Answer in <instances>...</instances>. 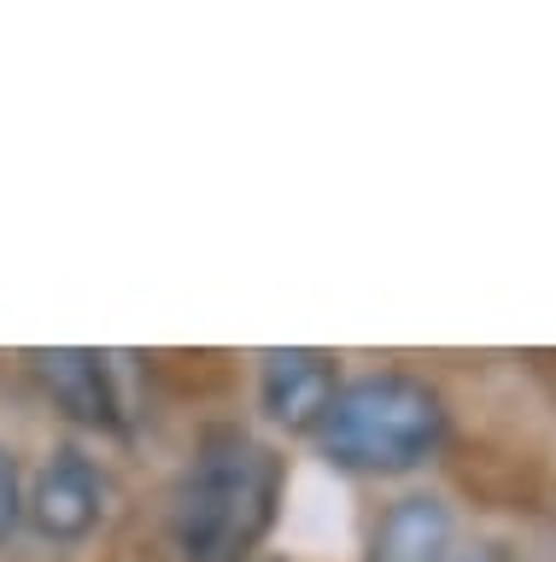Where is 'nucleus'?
Here are the masks:
<instances>
[{
    "label": "nucleus",
    "instance_id": "nucleus-7",
    "mask_svg": "<svg viewBox=\"0 0 556 562\" xmlns=\"http://www.w3.org/2000/svg\"><path fill=\"white\" fill-rule=\"evenodd\" d=\"M19 516H24V474H19V457L0 446V544L12 539Z\"/></svg>",
    "mask_w": 556,
    "mask_h": 562
},
{
    "label": "nucleus",
    "instance_id": "nucleus-2",
    "mask_svg": "<svg viewBox=\"0 0 556 562\" xmlns=\"http://www.w3.org/2000/svg\"><path fill=\"white\" fill-rule=\"evenodd\" d=\"M445 398L405 369L345 381L317 422V451L345 474H410L445 446Z\"/></svg>",
    "mask_w": 556,
    "mask_h": 562
},
{
    "label": "nucleus",
    "instance_id": "nucleus-5",
    "mask_svg": "<svg viewBox=\"0 0 556 562\" xmlns=\"http://www.w3.org/2000/svg\"><path fill=\"white\" fill-rule=\"evenodd\" d=\"M36 381L47 386V398L59 404L82 428H124V393H117V369L106 351L89 346H42L30 351Z\"/></svg>",
    "mask_w": 556,
    "mask_h": 562
},
{
    "label": "nucleus",
    "instance_id": "nucleus-3",
    "mask_svg": "<svg viewBox=\"0 0 556 562\" xmlns=\"http://www.w3.org/2000/svg\"><path fill=\"white\" fill-rule=\"evenodd\" d=\"M24 516L47 544H82L106 521V474L77 446H59L24 492Z\"/></svg>",
    "mask_w": 556,
    "mask_h": 562
},
{
    "label": "nucleus",
    "instance_id": "nucleus-1",
    "mask_svg": "<svg viewBox=\"0 0 556 562\" xmlns=\"http://www.w3.org/2000/svg\"><path fill=\"white\" fill-rule=\"evenodd\" d=\"M282 486L287 463L275 457V446L240 428L205 434L164 509L177 562H247L258 539L275 527Z\"/></svg>",
    "mask_w": 556,
    "mask_h": 562
},
{
    "label": "nucleus",
    "instance_id": "nucleus-6",
    "mask_svg": "<svg viewBox=\"0 0 556 562\" xmlns=\"http://www.w3.org/2000/svg\"><path fill=\"white\" fill-rule=\"evenodd\" d=\"M451 551H457L451 504L433 498V492H410V498L381 509L363 562H451Z\"/></svg>",
    "mask_w": 556,
    "mask_h": 562
},
{
    "label": "nucleus",
    "instance_id": "nucleus-4",
    "mask_svg": "<svg viewBox=\"0 0 556 562\" xmlns=\"http://www.w3.org/2000/svg\"><path fill=\"white\" fill-rule=\"evenodd\" d=\"M334 393H340V363L317 346H275L258 363V398H264L275 428L287 434H317Z\"/></svg>",
    "mask_w": 556,
    "mask_h": 562
},
{
    "label": "nucleus",
    "instance_id": "nucleus-8",
    "mask_svg": "<svg viewBox=\"0 0 556 562\" xmlns=\"http://www.w3.org/2000/svg\"><path fill=\"white\" fill-rule=\"evenodd\" d=\"M451 562H515L503 544H492V539H480V544H468V551H451Z\"/></svg>",
    "mask_w": 556,
    "mask_h": 562
}]
</instances>
